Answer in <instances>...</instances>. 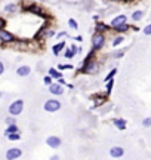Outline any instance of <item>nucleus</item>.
Wrapping results in <instances>:
<instances>
[{
	"mask_svg": "<svg viewBox=\"0 0 151 160\" xmlns=\"http://www.w3.org/2000/svg\"><path fill=\"white\" fill-rule=\"evenodd\" d=\"M22 108H24V101L17 100L9 105V113H10V116H18V114H21Z\"/></svg>",
	"mask_w": 151,
	"mask_h": 160,
	"instance_id": "obj_1",
	"label": "nucleus"
},
{
	"mask_svg": "<svg viewBox=\"0 0 151 160\" xmlns=\"http://www.w3.org/2000/svg\"><path fill=\"white\" fill-rule=\"evenodd\" d=\"M104 43H105V37H104L102 33H95L92 36V46L95 51L101 49V48L104 46Z\"/></svg>",
	"mask_w": 151,
	"mask_h": 160,
	"instance_id": "obj_2",
	"label": "nucleus"
},
{
	"mask_svg": "<svg viewBox=\"0 0 151 160\" xmlns=\"http://www.w3.org/2000/svg\"><path fill=\"white\" fill-rule=\"evenodd\" d=\"M61 108V102L56 101V100H48L45 102V110L49 111V113H55Z\"/></svg>",
	"mask_w": 151,
	"mask_h": 160,
	"instance_id": "obj_3",
	"label": "nucleus"
},
{
	"mask_svg": "<svg viewBox=\"0 0 151 160\" xmlns=\"http://www.w3.org/2000/svg\"><path fill=\"white\" fill-rule=\"evenodd\" d=\"M96 67H98L96 62H93V61L91 62V61L87 59V61L83 62V68H82L80 71H82V73H95V71H96Z\"/></svg>",
	"mask_w": 151,
	"mask_h": 160,
	"instance_id": "obj_4",
	"label": "nucleus"
},
{
	"mask_svg": "<svg viewBox=\"0 0 151 160\" xmlns=\"http://www.w3.org/2000/svg\"><path fill=\"white\" fill-rule=\"evenodd\" d=\"M14 40V34L9 33V31H6V30H0V42L2 43H9Z\"/></svg>",
	"mask_w": 151,
	"mask_h": 160,
	"instance_id": "obj_5",
	"label": "nucleus"
},
{
	"mask_svg": "<svg viewBox=\"0 0 151 160\" xmlns=\"http://www.w3.org/2000/svg\"><path fill=\"white\" fill-rule=\"evenodd\" d=\"M126 21H127V18H126V15H118V17H116L114 19H111V24H110V27L116 28V27L122 25V24H125Z\"/></svg>",
	"mask_w": 151,
	"mask_h": 160,
	"instance_id": "obj_6",
	"label": "nucleus"
},
{
	"mask_svg": "<svg viewBox=\"0 0 151 160\" xmlns=\"http://www.w3.org/2000/svg\"><path fill=\"white\" fill-rule=\"evenodd\" d=\"M21 154H22V151H21L19 148H10V150H8V153H6V159H9V160L18 159V157H21Z\"/></svg>",
	"mask_w": 151,
	"mask_h": 160,
	"instance_id": "obj_7",
	"label": "nucleus"
},
{
	"mask_svg": "<svg viewBox=\"0 0 151 160\" xmlns=\"http://www.w3.org/2000/svg\"><path fill=\"white\" fill-rule=\"evenodd\" d=\"M46 142H48V145L52 147V148H58L59 145H61V139H59L58 136H49V138L46 139Z\"/></svg>",
	"mask_w": 151,
	"mask_h": 160,
	"instance_id": "obj_8",
	"label": "nucleus"
},
{
	"mask_svg": "<svg viewBox=\"0 0 151 160\" xmlns=\"http://www.w3.org/2000/svg\"><path fill=\"white\" fill-rule=\"evenodd\" d=\"M49 92L53 93V95H62V86H59V83H50L49 84Z\"/></svg>",
	"mask_w": 151,
	"mask_h": 160,
	"instance_id": "obj_9",
	"label": "nucleus"
},
{
	"mask_svg": "<svg viewBox=\"0 0 151 160\" xmlns=\"http://www.w3.org/2000/svg\"><path fill=\"white\" fill-rule=\"evenodd\" d=\"M123 154H125V150H123L122 147H113V148L110 150V156H111V157H116V159H117V157H122Z\"/></svg>",
	"mask_w": 151,
	"mask_h": 160,
	"instance_id": "obj_10",
	"label": "nucleus"
},
{
	"mask_svg": "<svg viewBox=\"0 0 151 160\" xmlns=\"http://www.w3.org/2000/svg\"><path fill=\"white\" fill-rule=\"evenodd\" d=\"M30 71H31V68L28 67V65H21V67H18L17 70V74L19 77H25L30 74Z\"/></svg>",
	"mask_w": 151,
	"mask_h": 160,
	"instance_id": "obj_11",
	"label": "nucleus"
},
{
	"mask_svg": "<svg viewBox=\"0 0 151 160\" xmlns=\"http://www.w3.org/2000/svg\"><path fill=\"white\" fill-rule=\"evenodd\" d=\"M64 48H65V42H59V43H56V45L52 48V51H53L55 55H59V52L62 51Z\"/></svg>",
	"mask_w": 151,
	"mask_h": 160,
	"instance_id": "obj_12",
	"label": "nucleus"
},
{
	"mask_svg": "<svg viewBox=\"0 0 151 160\" xmlns=\"http://www.w3.org/2000/svg\"><path fill=\"white\" fill-rule=\"evenodd\" d=\"M76 52H77V48H76L74 45H71V49H67L64 57H65V58H68V59H71L76 55Z\"/></svg>",
	"mask_w": 151,
	"mask_h": 160,
	"instance_id": "obj_13",
	"label": "nucleus"
},
{
	"mask_svg": "<svg viewBox=\"0 0 151 160\" xmlns=\"http://www.w3.org/2000/svg\"><path fill=\"white\" fill-rule=\"evenodd\" d=\"M95 30H96L98 33H102V31H108V30H110V25H107V24H102V22H98V24L95 25Z\"/></svg>",
	"mask_w": 151,
	"mask_h": 160,
	"instance_id": "obj_14",
	"label": "nucleus"
},
{
	"mask_svg": "<svg viewBox=\"0 0 151 160\" xmlns=\"http://www.w3.org/2000/svg\"><path fill=\"white\" fill-rule=\"evenodd\" d=\"M28 10L30 12H33V14H36V15H40V17H45L42 12V9L39 8V6H36V5H33V6H28Z\"/></svg>",
	"mask_w": 151,
	"mask_h": 160,
	"instance_id": "obj_15",
	"label": "nucleus"
},
{
	"mask_svg": "<svg viewBox=\"0 0 151 160\" xmlns=\"http://www.w3.org/2000/svg\"><path fill=\"white\" fill-rule=\"evenodd\" d=\"M114 125H116L120 131H123V129H126V120H123V119H116V120H114Z\"/></svg>",
	"mask_w": 151,
	"mask_h": 160,
	"instance_id": "obj_16",
	"label": "nucleus"
},
{
	"mask_svg": "<svg viewBox=\"0 0 151 160\" xmlns=\"http://www.w3.org/2000/svg\"><path fill=\"white\" fill-rule=\"evenodd\" d=\"M144 17V12L142 10H135L134 14H132V19L134 21H141Z\"/></svg>",
	"mask_w": 151,
	"mask_h": 160,
	"instance_id": "obj_17",
	"label": "nucleus"
},
{
	"mask_svg": "<svg viewBox=\"0 0 151 160\" xmlns=\"http://www.w3.org/2000/svg\"><path fill=\"white\" fill-rule=\"evenodd\" d=\"M6 136H8V138H9V139H10V141H18V139L21 138L18 132H10V134H8V135H6Z\"/></svg>",
	"mask_w": 151,
	"mask_h": 160,
	"instance_id": "obj_18",
	"label": "nucleus"
},
{
	"mask_svg": "<svg viewBox=\"0 0 151 160\" xmlns=\"http://www.w3.org/2000/svg\"><path fill=\"white\" fill-rule=\"evenodd\" d=\"M116 73H117V70H116V68H113V70H111V71H110L108 74H107V77H105V83H107V82H108V80H111V79H113V77L116 76Z\"/></svg>",
	"mask_w": 151,
	"mask_h": 160,
	"instance_id": "obj_19",
	"label": "nucleus"
},
{
	"mask_svg": "<svg viewBox=\"0 0 151 160\" xmlns=\"http://www.w3.org/2000/svg\"><path fill=\"white\" fill-rule=\"evenodd\" d=\"M49 74H50L52 77H55V79H59V77H62V76H61V73H58L55 68H50V70H49Z\"/></svg>",
	"mask_w": 151,
	"mask_h": 160,
	"instance_id": "obj_20",
	"label": "nucleus"
},
{
	"mask_svg": "<svg viewBox=\"0 0 151 160\" xmlns=\"http://www.w3.org/2000/svg\"><path fill=\"white\" fill-rule=\"evenodd\" d=\"M10 132H18V127L15 126V125H9L8 129H6V132H5V135L10 134Z\"/></svg>",
	"mask_w": 151,
	"mask_h": 160,
	"instance_id": "obj_21",
	"label": "nucleus"
},
{
	"mask_svg": "<svg viewBox=\"0 0 151 160\" xmlns=\"http://www.w3.org/2000/svg\"><path fill=\"white\" fill-rule=\"evenodd\" d=\"M116 30H117V31H120V33H122V31H127V30H129V25L125 22V24H122V25L116 27Z\"/></svg>",
	"mask_w": 151,
	"mask_h": 160,
	"instance_id": "obj_22",
	"label": "nucleus"
},
{
	"mask_svg": "<svg viewBox=\"0 0 151 160\" xmlns=\"http://www.w3.org/2000/svg\"><path fill=\"white\" fill-rule=\"evenodd\" d=\"M104 102H105V95H104V96L95 98V105H101V104H104Z\"/></svg>",
	"mask_w": 151,
	"mask_h": 160,
	"instance_id": "obj_23",
	"label": "nucleus"
},
{
	"mask_svg": "<svg viewBox=\"0 0 151 160\" xmlns=\"http://www.w3.org/2000/svg\"><path fill=\"white\" fill-rule=\"evenodd\" d=\"M142 126L144 127H150L151 126V117H145L142 120Z\"/></svg>",
	"mask_w": 151,
	"mask_h": 160,
	"instance_id": "obj_24",
	"label": "nucleus"
},
{
	"mask_svg": "<svg viewBox=\"0 0 151 160\" xmlns=\"http://www.w3.org/2000/svg\"><path fill=\"white\" fill-rule=\"evenodd\" d=\"M15 9H17V6H15V5L12 3V5H8V6L5 8V10H6L8 14H10V12H15Z\"/></svg>",
	"mask_w": 151,
	"mask_h": 160,
	"instance_id": "obj_25",
	"label": "nucleus"
},
{
	"mask_svg": "<svg viewBox=\"0 0 151 160\" xmlns=\"http://www.w3.org/2000/svg\"><path fill=\"white\" fill-rule=\"evenodd\" d=\"M122 42H123V37H122V36H118V37H116V39L113 40V46H118Z\"/></svg>",
	"mask_w": 151,
	"mask_h": 160,
	"instance_id": "obj_26",
	"label": "nucleus"
},
{
	"mask_svg": "<svg viewBox=\"0 0 151 160\" xmlns=\"http://www.w3.org/2000/svg\"><path fill=\"white\" fill-rule=\"evenodd\" d=\"M68 25L71 27V28H74V30L79 28V25H77V22H76L74 19H68Z\"/></svg>",
	"mask_w": 151,
	"mask_h": 160,
	"instance_id": "obj_27",
	"label": "nucleus"
},
{
	"mask_svg": "<svg viewBox=\"0 0 151 160\" xmlns=\"http://www.w3.org/2000/svg\"><path fill=\"white\" fill-rule=\"evenodd\" d=\"M46 33V28H45V27H43V28H40V30H39V33L36 34V36H34V37H36V39H40V37H42L43 34Z\"/></svg>",
	"mask_w": 151,
	"mask_h": 160,
	"instance_id": "obj_28",
	"label": "nucleus"
},
{
	"mask_svg": "<svg viewBox=\"0 0 151 160\" xmlns=\"http://www.w3.org/2000/svg\"><path fill=\"white\" fill-rule=\"evenodd\" d=\"M113 84H114V80L111 79V80H108V83H107V93L111 92V89H113Z\"/></svg>",
	"mask_w": 151,
	"mask_h": 160,
	"instance_id": "obj_29",
	"label": "nucleus"
},
{
	"mask_svg": "<svg viewBox=\"0 0 151 160\" xmlns=\"http://www.w3.org/2000/svg\"><path fill=\"white\" fill-rule=\"evenodd\" d=\"M142 31H144V34H145V36H151V24H148V25L145 27Z\"/></svg>",
	"mask_w": 151,
	"mask_h": 160,
	"instance_id": "obj_30",
	"label": "nucleus"
},
{
	"mask_svg": "<svg viewBox=\"0 0 151 160\" xmlns=\"http://www.w3.org/2000/svg\"><path fill=\"white\" fill-rule=\"evenodd\" d=\"M123 55H125V49H122V51L116 52V53H114V55H113V57H114V58H122V57H123Z\"/></svg>",
	"mask_w": 151,
	"mask_h": 160,
	"instance_id": "obj_31",
	"label": "nucleus"
},
{
	"mask_svg": "<svg viewBox=\"0 0 151 160\" xmlns=\"http://www.w3.org/2000/svg\"><path fill=\"white\" fill-rule=\"evenodd\" d=\"M43 82H45V84H48V86H49V84L52 83V76H46L45 79H43Z\"/></svg>",
	"mask_w": 151,
	"mask_h": 160,
	"instance_id": "obj_32",
	"label": "nucleus"
},
{
	"mask_svg": "<svg viewBox=\"0 0 151 160\" xmlns=\"http://www.w3.org/2000/svg\"><path fill=\"white\" fill-rule=\"evenodd\" d=\"M5 122H6L8 125H15V116H14V117H8Z\"/></svg>",
	"mask_w": 151,
	"mask_h": 160,
	"instance_id": "obj_33",
	"label": "nucleus"
},
{
	"mask_svg": "<svg viewBox=\"0 0 151 160\" xmlns=\"http://www.w3.org/2000/svg\"><path fill=\"white\" fill-rule=\"evenodd\" d=\"M3 73H5V64H3V62L0 61V76H2Z\"/></svg>",
	"mask_w": 151,
	"mask_h": 160,
	"instance_id": "obj_34",
	"label": "nucleus"
},
{
	"mask_svg": "<svg viewBox=\"0 0 151 160\" xmlns=\"http://www.w3.org/2000/svg\"><path fill=\"white\" fill-rule=\"evenodd\" d=\"M5 25H6V21H5L3 18H0V30H2V28H3Z\"/></svg>",
	"mask_w": 151,
	"mask_h": 160,
	"instance_id": "obj_35",
	"label": "nucleus"
},
{
	"mask_svg": "<svg viewBox=\"0 0 151 160\" xmlns=\"http://www.w3.org/2000/svg\"><path fill=\"white\" fill-rule=\"evenodd\" d=\"M62 65H64V70H71V68H73L71 64H62Z\"/></svg>",
	"mask_w": 151,
	"mask_h": 160,
	"instance_id": "obj_36",
	"label": "nucleus"
},
{
	"mask_svg": "<svg viewBox=\"0 0 151 160\" xmlns=\"http://www.w3.org/2000/svg\"><path fill=\"white\" fill-rule=\"evenodd\" d=\"M64 36H67V33H65V31H61V33L58 34V39L59 37H64Z\"/></svg>",
	"mask_w": 151,
	"mask_h": 160,
	"instance_id": "obj_37",
	"label": "nucleus"
},
{
	"mask_svg": "<svg viewBox=\"0 0 151 160\" xmlns=\"http://www.w3.org/2000/svg\"><path fill=\"white\" fill-rule=\"evenodd\" d=\"M53 36H55L53 31H48V37H53Z\"/></svg>",
	"mask_w": 151,
	"mask_h": 160,
	"instance_id": "obj_38",
	"label": "nucleus"
},
{
	"mask_svg": "<svg viewBox=\"0 0 151 160\" xmlns=\"http://www.w3.org/2000/svg\"><path fill=\"white\" fill-rule=\"evenodd\" d=\"M110 2H120V0H110Z\"/></svg>",
	"mask_w": 151,
	"mask_h": 160,
	"instance_id": "obj_39",
	"label": "nucleus"
},
{
	"mask_svg": "<svg viewBox=\"0 0 151 160\" xmlns=\"http://www.w3.org/2000/svg\"><path fill=\"white\" fill-rule=\"evenodd\" d=\"M0 96H2V92H0Z\"/></svg>",
	"mask_w": 151,
	"mask_h": 160,
	"instance_id": "obj_40",
	"label": "nucleus"
}]
</instances>
